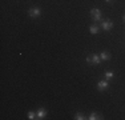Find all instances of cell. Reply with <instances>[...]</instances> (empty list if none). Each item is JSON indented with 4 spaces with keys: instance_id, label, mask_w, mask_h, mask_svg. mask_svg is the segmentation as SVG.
<instances>
[{
    "instance_id": "6da1fadb",
    "label": "cell",
    "mask_w": 125,
    "mask_h": 120,
    "mask_svg": "<svg viewBox=\"0 0 125 120\" xmlns=\"http://www.w3.org/2000/svg\"><path fill=\"white\" fill-rule=\"evenodd\" d=\"M87 63H88V64L99 65L100 63H101L100 55H96V53H91V55H88V56H87Z\"/></svg>"
},
{
    "instance_id": "7a4b0ae2",
    "label": "cell",
    "mask_w": 125,
    "mask_h": 120,
    "mask_svg": "<svg viewBox=\"0 0 125 120\" xmlns=\"http://www.w3.org/2000/svg\"><path fill=\"white\" fill-rule=\"evenodd\" d=\"M28 16L32 17V19H36V17L41 16V10L39 7H32L28 10Z\"/></svg>"
},
{
    "instance_id": "3957f363",
    "label": "cell",
    "mask_w": 125,
    "mask_h": 120,
    "mask_svg": "<svg viewBox=\"0 0 125 120\" xmlns=\"http://www.w3.org/2000/svg\"><path fill=\"white\" fill-rule=\"evenodd\" d=\"M91 17L93 22H101V11L99 8H92L91 10Z\"/></svg>"
},
{
    "instance_id": "277c9868",
    "label": "cell",
    "mask_w": 125,
    "mask_h": 120,
    "mask_svg": "<svg viewBox=\"0 0 125 120\" xmlns=\"http://www.w3.org/2000/svg\"><path fill=\"white\" fill-rule=\"evenodd\" d=\"M100 27L104 29V31H111V29L113 28V22H111L109 19H106V20H101Z\"/></svg>"
},
{
    "instance_id": "5b68a950",
    "label": "cell",
    "mask_w": 125,
    "mask_h": 120,
    "mask_svg": "<svg viewBox=\"0 0 125 120\" xmlns=\"http://www.w3.org/2000/svg\"><path fill=\"white\" fill-rule=\"evenodd\" d=\"M109 88V83H108V80H100L99 83H97V89H99L100 92H103V91H106V89Z\"/></svg>"
},
{
    "instance_id": "8992f818",
    "label": "cell",
    "mask_w": 125,
    "mask_h": 120,
    "mask_svg": "<svg viewBox=\"0 0 125 120\" xmlns=\"http://www.w3.org/2000/svg\"><path fill=\"white\" fill-rule=\"evenodd\" d=\"M36 116H37V119H44L47 116V109H45V108H43V107H40V108H39V111L36 112Z\"/></svg>"
},
{
    "instance_id": "52a82bcc",
    "label": "cell",
    "mask_w": 125,
    "mask_h": 120,
    "mask_svg": "<svg viewBox=\"0 0 125 120\" xmlns=\"http://www.w3.org/2000/svg\"><path fill=\"white\" fill-rule=\"evenodd\" d=\"M100 58H101V60H104V61L111 60V53H109L108 51H103V52H100Z\"/></svg>"
},
{
    "instance_id": "ba28073f",
    "label": "cell",
    "mask_w": 125,
    "mask_h": 120,
    "mask_svg": "<svg viewBox=\"0 0 125 120\" xmlns=\"http://www.w3.org/2000/svg\"><path fill=\"white\" fill-rule=\"evenodd\" d=\"M99 25H97V24H92L91 27H89V32H91L92 35H97L99 34Z\"/></svg>"
},
{
    "instance_id": "9c48e42d",
    "label": "cell",
    "mask_w": 125,
    "mask_h": 120,
    "mask_svg": "<svg viewBox=\"0 0 125 120\" xmlns=\"http://www.w3.org/2000/svg\"><path fill=\"white\" fill-rule=\"evenodd\" d=\"M104 77H105L106 80L115 79V72H112V71H105V72H104Z\"/></svg>"
},
{
    "instance_id": "30bf717a",
    "label": "cell",
    "mask_w": 125,
    "mask_h": 120,
    "mask_svg": "<svg viewBox=\"0 0 125 120\" xmlns=\"http://www.w3.org/2000/svg\"><path fill=\"white\" fill-rule=\"evenodd\" d=\"M88 119L89 120H99V119H103V116H101L100 113H97V112H92Z\"/></svg>"
},
{
    "instance_id": "8fae6325",
    "label": "cell",
    "mask_w": 125,
    "mask_h": 120,
    "mask_svg": "<svg viewBox=\"0 0 125 120\" xmlns=\"http://www.w3.org/2000/svg\"><path fill=\"white\" fill-rule=\"evenodd\" d=\"M84 119H87V118L84 116V113H83V112H77L75 115V120H84Z\"/></svg>"
},
{
    "instance_id": "7c38bea8",
    "label": "cell",
    "mask_w": 125,
    "mask_h": 120,
    "mask_svg": "<svg viewBox=\"0 0 125 120\" xmlns=\"http://www.w3.org/2000/svg\"><path fill=\"white\" fill-rule=\"evenodd\" d=\"M27 116H28V119H29V120H33V119H37L36 113H35L33 111H29V112H28V115H27Z\"/></svg>"
},
{
    "instance_id": "4fadbf2b",
    "label": "cell",
    "mask_w": 125,
    "mask_h": 120,
    "mask_svg": "<svg viewBox=\"0 0 125 120\" xmlns=\"http://www.w3.org/2000/svg\"><path fill=\"white\" fill-rule=\"evenodd\" d=\"M105 1H106V3H111V1H112V0H105Z\"/></svg>"
},
{
    "instance_id": "5bb4252c",
    "label": "cell",
    "mask_w": 125,
    "mask_h": 120,
    "mask_svg": "<svg viewBox=\"0 0 125 120\" xmlns=\"http://www.w3.org/2000/svg\"><path fill=\"white\" fill-rule=\"evenodd\" d=\"M123 20H124V23H125V15H124V16H123Z\"/></svg>"
}]
</instances>
